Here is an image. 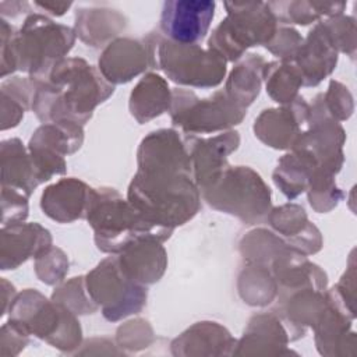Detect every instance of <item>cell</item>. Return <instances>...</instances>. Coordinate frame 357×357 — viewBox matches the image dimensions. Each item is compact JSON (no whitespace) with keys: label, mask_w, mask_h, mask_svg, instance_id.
<instances>
[{"label":"cell","mask_w":357,"mask_h":357,"mask_svg":"<svg viewBox=\"0 0 357 357\" xmlns=\"http://www.w3.org/2000/svg\"><path fill=\"white\" fill-rule=\"evenodd\" d=\"M8 314V321L61 351L71 353L81 344L82 329L77 315L64 304L46 298L35 289L18 293Z\"/></svg>","instance_id":"5"},{"label":"cell","mask_w":357,"mask_h":357,"mask_svg":"<svg viewBox=\"0 0 357 357\" xmlns=\"http://www.w3.org/2000/svg\"><path fill=\"white\" fill-rule=\"evenodd\" d=\"M303 36L291 26L279 25L271 42L265 46L282 63H293L301 43Z\"/></svg>","instance_id":"39"},{"label":"cell","mask_w":357,"mask_h":357,"mask_svg":"<svg viewBox=\"0 0 357 357\" xmlns=\"http://www.w3.org/2000/svg\"><path fill=\"white\" fill-rule=\"evenodd\" d=\"M211 0H167L163 3L159 32L169 40L198 45L206 36L215 15Z\"/></svg>","instance_id":"12"},{"label":"cell","mask_w":357,"mask_h":357,"mask_svg":"<svg viewBox=\"0 0 357 357\" xmlns=\"http://www.w3.org/2000/svg\"><path fill=\"white\" fill-rule=\"evenodd\" d=\"M264 81L268 95L280 105H289L296 100L298 89L303 86L301 74L293 63L266 61Z\"/></svg>","instance_id":"32"},{"label":"cell","mask_w":357,"mask_h":357,"mask_svg":"<svg viewBox=\"0 0 357 357\" xmlns=\"http://www.w3.org/2000/svg\"><path fill=\"white\" fill-rule=\"evenodd\" d=\"M28 195L20 190L1 187V223L3 226L24 222L28 218Z\"/></svg>","instance_id":"40"},{"label":"cell","mask_w":357,"mask_h":357,"mask_svg":"<svg viewBox=\"0 0 357 357\" xmlns=\"http://www.w3.org/2000/svg\"><path fill=\"white\" fill-rule=\"evenodd\" d=\"M184 141L190 153L192 180L201 191L229 166L227 156L238 148L240 135L233 130L208 138L185 134Z\"/></svg>","instance_id":"15"},{"label":"cell","mask_w":357,"mask_h":357,"mask_svg":"<svg viewBox=\"0 0 357 357\" xmlns=\"http://www.w3.org/2000/svg\"><path fill=\"white\" fill-rule=\"evenodd\" d=\"M52 247V234L39 223H11L0 231V269H15Z\"/></svg>","instance_id":"16"},{"label":"cell","mask_w":357,"mask_h":357,"mask_svg":"<svg viewBox=\"0 0 357 357\" xmlns=\"http://www.w3.org/2000/svg\"><path fill=\"white\" fill-rule=\"evenodd\" d=\"M227 15L212 31L208 49L218 52L226 61H237L248 47L266 46L279 22L265 1H226Z\"/></svg>","instance_id":"7"},{"label":"cell","mask_w":357,"mask_h":357,"mask_svg":"<svg viewBox=\"0 0 357 357\" xmlns=\"http://www.w3.org/2000/svg\"><path fill=\"white\" fill-rule=\"evenodd\" d=\"M85 284L91 298L102 310L105 319L110 322L137 314L146 304V286L124 273L116 254L105 258L88 272Z\"/></svg>","instance_id":"10"},{"label":"cell","mask_w":357,"mask_h":357,"mask_svg":"<svg viewBox=\"0 0 357 357\" xmlns=\"http://www.w3.org/2000/svg\"><path fill=\"white\" fill-rule=\"evenodd\" d=\"M279 25L298 24L308 25L318 21L321 17H333L343 14L346 3L335 1H268Z\"/></svg>","instance_id":"30"},{"label":"cell","mask_w":357,"mask_h":357,"mask_svg":"<svg viewBox=\"0 0 357 357\" xmlns=\"http://www.w3.org/2000/svg\"><path fill=\"white\" fill-rule=\"evenodd\" d=\"M317 167L315 159L308 152L293 148L279 159L272 178L276 187L289 199H294L307 191L311 176Z\"/></svg>","instance_id":"26"},{"label":"cell","mask_w":357,"mask_h":357,"mask_svg":"<svg viewBox=\"0 0 357 357\" xmlns=\"http://www.w3.org/2000/svg\"><path fill=\"white\" fill-rule=\"evenodd\" d=\"M308 107L303 96H297L282 107L265 109L254 121V134L273 149H291L307 128Z\"/></svg>","instance_id":"14"},{"label":"cell","mask_w":357,"mask_h":357,"mask_svg":"<svg viewBox=\"0 0 357 357\" xmlns=\"http://www.w3.org/2000/svg\"><path fill=\"white\" fill-rule=\"evenodd\" d=\"M202 199L213 209L236 216L245 225L266 223L272 192L264 178L248 166H227L206 188Z\"/></svg>","instance_id":"6"},{"label":"cell","mask_w":357,"mask_h":357,"mask_svg":"<svg viewBox=\"0 0 357 357\" xmlns=\"http://www.w3.org/2000/svg\"><path fill=\"white\" fill-rule=\"evenodd\" d=\"M169 114L173 126L184 134H208L229 130L243 121L247 109L237 105L223 89L199 99L192 91H172Z\"/></svg>","instance_id":"8"},{"label":"cell","mask_w":357,"mask_h":357,"mask_svg":"<svg viewBox=\"0 0 357 357\" xmlns=\"http://www.w3.org/2000/svg\"><path fill=\"white\" fill-rule=\"evenodd\" d=\"M52 300L64 304L75 315L93 314L99 308L88 293L85 276H75L57 286L52 294Z\"/></svg>","instance_id":"35"},{"label":"cell","mask_w":357,"mask_h":357,"mask_svg":"<svg viewBox=\"0 0 357 357\" xmlns=\"http://www.w3.org/2000/svg\"><path fill=\"white\" fill-rule=\"evenodd\" d=\"M124 273L144 286L156 283L167 268V252L155 238H142L116 254Z\"/></svg>","instance_id":"21"},{"label":"cell","mask_w":357,"mask_h":357,"mask_svg":"<svg viewBox=\"0 0 357 357\" xmlns=\"http://www.w3.org/2000/svg\"><path fill=\"white\" fill-rule=\"evenodd\" d=\"M85 219L93 230L98 250L107 254H119L142 238L163 243L173 233V229L146 220L128 199L110 187L92 188Z\"/></svg>","instance_id":"4"},{"label":"cell","mask_w":357,"mask_h":357,"mask_svg":"<svg viewBox=\"0 0 357 357\" xmlns=\"http://www.w3.org/2000/svg\"><path fill=\"white\" fill-rule=\"evenodd\" d=\"M84 126L73 121L45 123L32 134L28 148H46L61 156L77 152L84 142Z\"/></svg>","instance_id":"28"},{"label":"cell","mask_w":357,"mask_h":357,"mask_svg":"<svg viewBox=\"0 0 357 357\" xmlns=\"http://www.w3.org/2000/svg\"><path fill=\"white\" fill-rule=\"evenodd\" d=\"M354 317L342 311L326 300V305L317 321L315 344L322 356L354 354L356 333L351 331Z\"/></svg>","instance_id":"22"},{"label":"cell","mask_w":357,"mask_h":357,"mask_svg":"<svg viewBox=\"0 0 357 357\" xmlns=\"http://www.w3.org/2000/svg\"><path fill=\"white\" fill-rule=\"evenodd\" d=\"M1 4H4L6 7H10V11L8 13H6V14H3V17L1 18H4V17H17V15H20V14H22V13H29V4L26 3V1H1ZM31 14V13H29Z\"/></svg>","instance_id":"44"},{"label":"cell","mask_w":357,"mask_h":357,"mask_svg":"<svg viewBox=\"0 0 357 357\" xmlns=\"http://www.w3.org/2000/svg\"><path fill=\"white\" fill-rule=\"evenodd\" d=\"M290 248L275 231L255 229L247 233L240 241V252L247 264H258L269 269L271 264Z\"/></svg>","instance_id":"33"},{"label":"cell","mask_w":357,"mask_h":357,"mask_svg":"<svg viewBox=\"0 0 357 357\" xmlns=\"http://www.w3.org/2000/svg\"><path fill=\"white\" fill-rule=\"evenodd\" d=\"M152 328L144 319L128 321L121 325L117 331V343L119 346L141 349L151 343L152 340Z\"/></svg>","instance_id":"41"},{"label":"cell","mask_w":357,"mask_h":357,"mask_svg":"<svg viewBox=\"0 0 357 357\" xmlns=\"http://www.w3.org/2000/svg\"><path fill=\"white\" fill-rule=\"evenodd\" d=\"M237 340L218 322H197L172 342L174 356H231Z\"/></svg>","instance_id":"20"},{"label":"cell","mask_w":357,"mask_h":357,"mask_svg":"<svg viewBox=\"0 0 357 357\" xmlns=\"http://www.w3.org/2000/svg\"><path fill=\"white\" fill-rule=\"evenodd\" d=\"M160 32L152 31L141 39L116 38L99 57V71L110 84H126L146 70L156 68V45Z\"/></svg>","instance_id":"11"},{"label":"cell","mask_w":357,"mask_h":357,"mask_svg":"<svg viewBox=\"0 0 357 357\" xmlns=\"http://www.w3.org/2000/svg\"><path fill=\"white\" fill-rule=\"evenodd\" d=\"M227 61L212 49L199 45H183L166 39L162 33L156 45V70L178 85L194 88L218 86L227 71Z\"/></svg>","instance_id":"9"},{"label":"cell","mask_w":357,"mask_h":357,"mask_svg":"<svg viewBox=\"0 0 357 357\" xmlns=\"http://www.w3.org/2000/svg\"><path fill=\"white\" fill-rule=\"evenodd\" d=\"M68 272V258L66 252L57 247H50L47 251L35 258V273L38 279L46 284H59Z\"/></svg>","instance_id":"36"},{"label":"cell","mask_w":357,"mask_h":357,"mask_svg":"<svg viewBox=\"0 0 357 357\" xmlns=\"http://www.w3.org/2000/svg\"><path fill=\"white\" fill-rule=\"evenodd\" d=\"M28 342L29 333L11 321H7L1 326V356H17L28 344Z\"/></svg>","instance_id":"42"},{"label":"cell","mask_w":357,"mask_h":357,"mask_svg":"<svg viewBox=\"0 0 357 357\" xmlns=\"http://www.w3.org/2000/svg\"><path fill=\"white\" fill-rule=\"evenodd\" d=\"M1 92V130L13 128L20 124L24 112L32 109L36 85L26 77H13L6 79L0 88Z\"/></svg>","instance_id":"29"},{"label":"cell","mask_w":357,"mask_h":357,"mask_svg":"<svg viewBox=\"0 0 357 357\" xmlns=\"http://www.w3.org/2000/svg\"><path fill=\"white\" fill-rule=\"evenodd\" d=\"M332 172L317 167L311 176L307 195L311 208L318 213H326L332 211L344 197L343 191L336 185Z\"/></svg>","instance_id":"34"},{"label":"cell","mask_w":357,"mask_h":357,"mask_svg":"<svg viewBox=\"0 0 357 357\" xmlns=\"http://www.w3.org/2000/svg\"><path fill=\"white\" fill-rule=\"evenodd\" d=\"M1 22V78L24 71L36 84L52 67L66 59L75 43L73 28L54 22L49 17L31 13L20 29L4 18Z\"/></svg>","instance_id":"2"},{"label":"cell","mask_w":357,"mask_h":357,"mask_svg":"<svg viewBox=\"0 0 357 357\" xmlns=\"http://www.w3.org/2000/svg\"><path fill=\"white\" fill-rule=\"evenodd\" d=\"M322 102L328 114L339 123L347 120L353 114V96L349 88L339 81L332 79L329 82L328 91L322 93Z\"/></svg>","instance_id":"38"},{"label":"cell","mask_w":357,"mask_h":357,"mask_svg":"<svg viewBox=\"0 0 357 357\" xmlns=\"http://www.w3.org/2000/svg\"><path fill=\"white\" fill-rule=\"evenodd\" d=\"M266 223L290 248L304 255L317 254L322 248L324 240L321 231L310 222L304 208L297 204H284L272 208Z\"/></svg>","instance_id":"18"},{"label":"cell","mask_w":357,"mask_h":357,"mask_svg":"<svg viewBox=\"0 0 357 357\" xmlns=\"http://www.w3.org/2000/svg\"><path fill=\"white\" fill-rule=\"evenodd\" d=\"M336 50L339 53H346L351 59L356 54V21L353 17L337 14L328 17L322 21Z\"/></svg>","instance_id":"37"},{"label":"cell","mask_w":357,"mask_h":357,"mask_svg":"<svg viewBox=\"0 0 357 357\" xmlns=\"http://www.w3.org/2000/svg\"><path fill=\"white\" fill-rule=\"evenodd\" d=\"M92 187L75 177L61 178L45 188L40 197L43 213L59 222L71 223L86 218Z\"/></svg>","instance_id":"19"},{"label":"cell","mask_w":357,"mask_h":357,"mask_svg":"<svg viewBox=\"0 0 357 357\" xmlns=\"http://www.w3.org/2000/svg\"><path fill=\"white\" fill-rule=\"evenodd\" d=\"M127 20L117 10L81 7L75 13V35L88 46H107L126 28Z\"/></svg>","instance_id":"23"},{"label":"cell","mask_w":357,"mask_h":357,"mask_svg":"<svg viewBox=\"0 0 357 357\" xmlns=\"http://www.w3.org/2000/svg\"><path fill=\"white\" fill-rule=\"evenodd\" d=\"M170 102L172 89L167 81L159 74L146 73L131 91L128 109L131 116L144 124L169 112Z\"/></svg>","instance_id":"24"},{"label":"cell","mask_w":357,"mask_h":357,"mask_svg":"<svg viewBox=\"0 0 357 357\" xmlns=\"http://www.w3.org/2000/svg\"><path fill=\"white\" fill-rule=\"evenodd\" d=\"M305 329L298 328L278 312H261L250 321L240 340L236 356H282L289 353V342L303 337Z\"/></svg>","instance_id":"13"},{"label":"cell","mask_w":357,"mask_h":357,"mask_svg":"<svg viewBox=\"0 0 357 357\" xmlns=\"http://www.w3.org/2000/svg\"><path fill=\"white\" fill-rule=\"evenodd\" d=\"M265 64L266 61L261 54H247L230 71L223 91L237 105L247 109L259 95Z\"/></svg>","instance_id":"27"},{"label":"cell","mask_w":357,"mask_h":357,"mask_svg":"<svg viewBox=\"0 0 357 357\" xmlns=\"http://www.w3.org/2000/svg\"><path fill=\"white\" fill-rule=\"evenodd\" d=\"M237 289L244 303L250 305H268L276 298V282L272 272L258 264H247L238 275Z\"/></svg>","instance_id":"31"},{"label":"cell","mask_w":357,"mask_h":357,"mask_svg":"<svg viewBox=\"0 0 357 357\" xmlns=\"http://www.w3.org/2000/svg\"><path fill=\"white\" fill-rule=\"evenodd\" d=\"M35 85L32 110L43 124L73 121L84 126L91 120L95 107L114 92V85L106 81L99 68L81 57L60 60Z\"/></svg>","instance_id":"1"},{"label":"cell","mask_w":357,"mask_h":357,"mask_svg":"<svg viewBox=\"0 0 357 357\" xmlns=\"http://www.w3.org/2000/svg\"><path fill=\"white\" fill-rule=\"evenodd\" d=\"M1 187L25 192L28 197L39 185L28 148L21 139L10 138L1 142Z\"/></svg>","instance_id":"25"},{"label":"cell","mask_w":357,"mask_h":357,"mask_svg":"<svg viewBox=\"0 0 357 357\" xmlns=\"http://www.w3.org/2000/svg\"><path fill=\"white\" fill-rule=\"evenodd\" d=\"M336 50L324 22H317L303 40L293 64L301 74L303 86H317L337 64Z\"/></svg>","instance_id":"17"},{"label":"cell","mask_w":357,"mask_h":357,"mask_svg":"<svg viewBox=\"0 0 357 357\" xmlns=\"http://www.w3.org/2000/svg\"><path fill=\"white\" fill-rule=\"evenodd\" d=\"M127 199L146 220L173 230L191 220L201 206L191 174L172 167H138Z\"/></svg>","instance_id":"3"},{"label":"cell","mask_w":357,"mask_h":357,"mask_svg":"<svg viewBox=\"0 0 357 357\" xmlns=\"http://www.w3.org/2000/svg\"><path fill=\"white\" fill-rule=\"evenodd\" d=\"M33 4L56 17L66 14V11L73 6L71 1H35Z\"/></svg>","instance_id":"43"}]
</instances>
